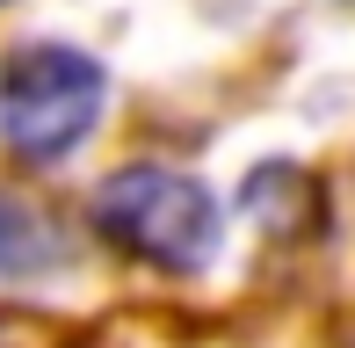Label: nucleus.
<instances>
[{"mask_svg": "<svg viewBox=\"0 0 355 348\" xmlns=\"http://www.w3.org/2000/svg\"><path fill=\"white\" fill-rule=\"evenodd\" d=\"M58 261V225L29 196H0V276H44Z\"/></svg>", "mask_w": 355, "mask_h": 348, "instance_id": "nucleus-3", "label": "nucleus"}, {"mask_svg": "<svg viewBox=\"0 0 355 348\" xmlns=\"http://www.w3.org/2000/svg\"><path fill=\"white\" fill-rule=\"evenodd\" d=\"M109 73L73 44H15L0 58V138L22 160H66L94 138Z\"/></svg>", "mask_w": 355, "mask_h": 348, "instance_id": "nucleus-1", "label": "nucleus"}, {"mask_svg": "<svg viewBox=\"0 0 355 348\" xmlns=\"http://www.w3.org/2000/svg\"><path fill=\"white\" fill-rule=\"evenodd\" d=\"M94 225L123 247V254L167 268V276H196L218 254V196L196 174L174 167H116L94 189Z\"/></svg>", "mask_w": 355, "mask_h": 348, "instance_id": "nucleus-2", "label": "nucleus"}]
</instances>
